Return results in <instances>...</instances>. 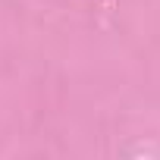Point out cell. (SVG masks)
Listing matches in <instances>:
<instances>
[]
</instances>
